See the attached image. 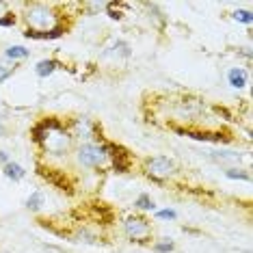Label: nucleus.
<instances>
[{"instance_id": "obj_1", "label": "nucleus", "mask_w": 253, "mask_h": 253, "mask_svg": "<svg viewBox=\"0 0 253 253\" xmlns=\"http://www.w3.org/2000/svg\"><path fill=\"white\" fill-rule=\"evenodd\" d=\"M31 141L45 154L65 156L74 145V139L65 128V122L56 117H43L31 128Z\"/></svg>"}, {"instance_id": "obj_2", "label": "nucleus", "mask_w": 253, "mask_h": 253, "mask_svg": "<svg viewBox=\"0 0 253 253\" xmlns=\"http://www.w3.org/2000/svg\"><path fill=\"white\" fill-rule=\"evenodd\" d=\"M26 13H24V22L28 24L26 31H37V33H48V31H56V28H67L65 22L61 18L59 9L54 4H42V2H33V4H24Z\"/></svg>"}, {"instance_id": "obj_3", "label": "nucleus", "mask_w": 253, "mask_h": 253, "mask_svg": "<svg viewBox=\"0 0 253 253\" xmlns=\"http://www.w3.org/2000/svg\"><path fill=\"white\" fill-rule=\"evenodd\" d=\"M76 158L78 163L87 169H106L111 167V158H108L106 149H104V141L100 143H83L76 149Z\"/></svg>"}, {"instance_id": "obj_4", "label": "nucleus", "mask_w": 253, "mask_h": 253, "mask_svg": "<svg viewBox=\"0 0 253 253\" xmlns=\"http://www.w3.org/2000/svg\"><path fill=\"white\" fill-rule=\"evenodd\" d=\"M143 171H145V175L149 180L163 184L177 175V165H175V160L169 156H154V158H145Z\"/></svg>"}, {"instance_id": "obj_5", "label": "nucleus", "mask_w": 253, "mask_h": 253, "mask_svg": "<svg viewBox=\"0 0 253 253\" xmlns=\"http://www.w3.org/2000/svg\"><path fill=\"white\" fill-rule=\"evenodd\" d=\"M124 232H126V236H128L130 243H136V245H149L152 243V238H154L152 223H149V218H145L143 214L126 216Z\"/></svg>"}, {"instance_id": "obj_6", "label": "nucleus", "mask_w": 253, "mask_h": 253, "mask_svg": "<svg viewBox=\"0 0 253 253\" xmlns=\"http://www.w3.org/2000/svg\"><path fill=\"white\" fill-rule=\"evenodd\" d=\"M65 128H67V132H70L72 139H78V141L95 139V143L104 141L102 139L100 124L93 122V119H89V117H74V119H70V122L65 124Z\"/></svg>"}, {"instance_id": "obj_7", "label": "nucleus", "mask_w": 253, "mask_h": 253, "mask_svg": "<svg viewBox=\"0 0 253 253\" xmlns=\"http://www.w3.org/2000/svg\"><path fill=\"white\" fill-rule=\"evenodd\" d=\"M37 173H39V177H43V180L48 182L50 186H54L56 191L67 193V195L74 193V182L70 180V175H67L65 171L52 169V167H45V165H42L37 160Z\"/></svg>"}, {"instance_id": "obj_8", "label": "nucleus", "mask_w": 253, "mask_h": 253, "mask_svg": "<svg viewBox=\"0 0 253 253\" xmlns=\"http://www.w3.org/2000/svg\"><path fill=\"white\" fill-rule=\"evenodd\" d=\"M104 149H106L108 158H111V167L117 171V173H128L132 169V154L124 145L104 141Z\"/></svg>"}, {"instance_id": "obj_9", "label": "nucleus", "mask_w": 253, "mask_h": 253, "mask_svg": "<svg viewBox=\"0 0 253 253\" xmlns=\"http://www.w3.org/2000/svg\"><path fill=\"white\" fill-rule=\"evenodd\" d=\"M61 67V61H56V59H43V61H39L37 65H35V74L39 78H45V76H50L52 72H56Z\"/></svg>"}, {"instance_id": "obj_10", "label": "nucleus", "mask_w": 253, "mask_h": 253, "mask_svg": "<svg viewBox=\"0 0 253 253\" xmlns=\"http://www.w3.org/2000/svg\"><path fill=\"white\" fill-rule=\"evenodd\" d=\"M2 173H4V177H9V180H13V182H20L22 177L26 175V171H24V167L22 165H18V163H9L2 167Z\"/></svg>"}, {"instance_id": "obj_11", "label": "nucleus", "mask_w": 253, "mask_h": 253, "mask_svg": "<svg viewBox=\"0 0 253 253\" xmlns=\"http://www.w3.org/2000/svg\"><path fill=\"white\" fill-rule=\"evenodd\" d=\"M227 78H229V84H232L234 89H243L247 84V72L243 70V67H234V70H229Z\"/></svg>"}, {"instance_id": "obj_12", "label": "nucleus", "mask_w": 253, "mask_h": 253, "mask_svg": "<svg viewBox=\"0 0 253 253\" xmlns=\"http://www.w3.org/2000/svg\"><path fill=\"white\" fill-rule=\"evenodd\" d=\"M132 52H130V45L126 43V42H115L113 43V48H108L104 56H124V59H128Z\"/></svg>"}, {"instance_id": "obj_13", "label": "nucleus", "mask_w": 253, "mask_h": 253, "mask_svg": "<svg viewBox=\"0 0 253 253\" xmlns=\"http://www.w3.org/2000/svg\"><path fill=\"white\" fill-rule=\"evenodd\" d=\"M43 201H45L43 193H42V191H35V193H31V197L26 199V208L33 210V212H37V210L43 206Z\"/></svg>"}, {"instance_id": "obj_14", "label": "nucleus", "mask_w": 253, "mask_h": 253, "mask_svg": "<svg viewBox=\"0 0 253 253\" xmlns=\"http://www.w3.org/2000/svg\"><path fill=\"white\" fill-rule=\"evenodd\" d=\"M134 208L141 210V212H147V210H154L156 208V204H154V199L149 197V195H139L134 201Z\"/></svg>"}, {"instance_id": "obj_15", "label": "nucleus", "mask_w": 253, "mask_h": 253, "mask_svg": "<svg viewBox=\"0 0 253 253\" xmlns=\"http://www.w3.org/2000/svg\"><path fill=\"white\" fill-rule=\"evenodd\" d=\"M31 54L28 50L24 48V45H11V48L4 52V56L7 59H11V61H18V59H26V56Z\"/></svg>"}, {"instance_id": "obj_16", "label": "nucleus", "mask_w": 253, "mask_h": 253, "mask_svg": "<svg viewBox=\"0 0 253 253\" xmlns=\"http://www.w3.org/2000/svg\"><path fill=\"white\" fill-rule=\"evenodd\" d=\"M72 238L74 240H78V243H97V236L95 234H91V232H87V229H76V232L72 234Z\"/></svg>"}, {"instance_id": "obj_17", "label": "nucleus", "mask_w": 253, "mask_h": 253, "mask_svg": "<svg viewBox=\"0 0 253 253\" xmlns=\"http://www.w3.org/2000/svg\"><path fill=\"white\" fill-rule=\"evenodd\" d=\"M152 249L156 251V253H169V251H173V249H175V245L171 243V238H160L158 243H154V245H152Z\"/></svg>"}, {"instance_id": "obj_18", "label": "nucleus", "mask_w": 253, "mask_h": 253, "mask_svg": "<svg viewBox=\"0 0 253 253\" xmlns=\"http://www.w3.org/2000/svg\"><path fill=\"white\" fill-rule=\"evenodd\" d=\"M225 175L229 177V180H245V182L251 180V175L247 173V171H243V169H227Z\"/></svg>"}, {"instance_id": "obj_19", "label": "nucleus", "mask_w": 253, "mask_h": 253, "mask_svg": "<svg viewBox=\"0 0 253 253\" xmlns=\"http://www.w3.org/2000/svg\"><path fill=\"white\" fill-rule=\"evenodd\" d=\"M124 4H117V2H106V9H108V15H111L113 20H122L124 13L119 9H122Z\"/></svg>"}, {"instance_id": "obj_20", "label": "nucleus", "mask_w": 253, "mask_h": 253, "mask_svg": "<svg viewBox=\"0 0 253 253\" xmlns=\"http://www.w3.org/2000/svg\"><path fill=\"white\" fill-rule=\"evenodd\" d=\"M234 20L236 22H245V24H251L253 15H251V11H234Z\"/></svg>"}, {"instance_id": "obj_21", "label": "nucleus", "mask_w": 253, "mask_h": 253, "mask_svg": "<svg viewBox=\"0 0 253 253\" xmlns=\"http://www.w3.org/2000/svg\"><path fill=\"white\" fill-rule=\"evenodd\" d=\"M13 72H15V65L13 67H7L4 63H0V83H4L7 78L13 76Z\"/></svg>"}, {"instance_id": "obj_22", "label": "nucleus", "mask_w": 253, "mask_h": 253, "mask_svg": "<svg viewBox=\"0 0 253 253\" xmlns=\"http://www.w3.org/2000/svg\"><path fill=\"white\" fill-rule=\"evenodd\" d=\"M15 22H18V18H15V13H11V11H9V13H4L2 15V18H0V26H15Z\"/></svg>"}, {"instance_id": "obj_23", "label": "nucleus", "mask_w": 253, "mask_h": 253, "mask_svg": "<svg viewBox=\"0 0 253 253\" xmlns=\"http://www.w3.org/2000/svg\"><path fill=\"white\" fill-rule=\"evenodd\" d=\"M156 216H158V218H169V221H173V218H177V212L167 208V210H158Z\"/></svg>"}, {"instance_id": "obj_24", "label": "nucleus", "mask_w": 253, "mask_h": 253, "mask_svg": "<svg viewBox=\"0 0 253 253\" xmlns=\"http://www.w3.org/2000/svg\"><path fill=\"white\" fill-rule=\"evenodd\" d=\"M7 132H9V128H7V124H4V115H0V139H2Z\"/></svg>"}, {"instance_id": "obj_25", "label": "nucleus", "mask_w": 253, "mask_h": 253, "mask_svg": "<svg viewBox=\"0 0 253 253\" xmlns=\"http://www.w3.org/2000/svg\"><path fill=\"white\" fill-rule=\"evenodd\" d=\"M4 13H9V4H7V2H2V0H0V18H2Z\"/></svg>"}, {"instance_id": "obj_26", "label": "nucleus", "mask_w": 253, "mask_h": 253, "mask_svg": "<svg viewBox=\"0 0 253 253\" xmlns=\"http://www.w3.org/2000/svg\"><path fill=\"white\" fill-rule=\"evenodd\" d=\"M7 163H9V156H7V152H0V165L4 167Z\"/></svg>"}]
</instances>
